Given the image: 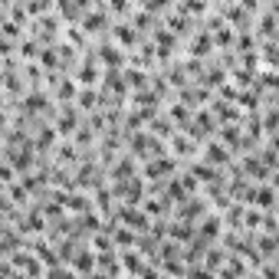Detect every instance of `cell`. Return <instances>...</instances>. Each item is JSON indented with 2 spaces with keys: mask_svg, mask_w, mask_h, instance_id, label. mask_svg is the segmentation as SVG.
I'll list each match as a JSON object with an SVG mask.
<instances>
[{
  "mask_svg": "<svg viewBox=\"0 0 279 279\" xmlns=\"http://www.w3.org/2000/svg\"><path fill=\"white\" fill-rule=\"evenodd\" d=\"M171 236L174 240H191L194 230H191V224H178V227H171Z\"/></svg>",
  "mask_w": 279,
  "mask_h": 279,
  "instance_id": "cell-3",
  "label": "cell"
},
{
  "mask_svg": "<svg viewBox=\"0 0 279 279\" xmlns=\"http://www.w3.org/2000/svg\"><path fill=\"white\" fill-rule=\"evenodd\" d=\"M207 207L201 204V201H194V204H187V207H181V217H201Z\"/></svg>",
  "mask_w": 279,
  "mask_h": 279,
  "instance_id": "cell-4",
  "label": "cell"
},
{
  "mask_svg": "<svg viewBox=\"0 0 279 279\" xmlns=\"http://www.w3.org/2000/svg\"><path fill=\"white\" fill-rule=\"evenodd\" d=\"M3 53H10V43H7V40H0V56Z\"/></svg>",
  "mask_w": 279,
  "mask_h": 279,
  "instance_id": "cell-11",
  "label": "cell"
},
{
  "mask_svg": "<svg viewBox=\"0 0 279 279\" xmlns=\"http://www.w3.org/2000/svg\"><path fill=\"white\" fill-rule=\"evenodd\" d=\"M207 161H227V154L217 145H210V151H207Z\"/></svg>",
  "mask_w": 279,
  "mask_h": 279,
  "instance_id": "cell-7",
  "label": "cell"
},
{
  "mask_svg": "<svg viewBox=\"0 0 279 279\" xmlns=\"http://www.w3.org/2000/svg\"><path fill=\"white\" fill-rule=\"evenodd\" d=\"M207 50H210V36H201V40H197V46H194V53L201 56V53H207Z\"/></svg>",
  "mask_w": 279,
  "mask_h": 279,
  "instance_id": "cell-8",
  "label": "cell"
},
{
  "mask_svg": "<svg viewBox=\"0 0 279 279\" xmlns=\"http://www.w3.org/2000/svg\"><path fill=\"white\" fill-rule=\"evenodd\" d=\"M118 36H122V40H125V46H131V40H135V33H131L128 26H125V30H122V26H118Z\"/></svg>",
  "mask_w": 279,
  "mask_h": 279,
  "instance_id": "cell-10",
  "label": "cell"
},
{
  "mask_svg": "<svg viewBox=\"0 0 279 279\" xmlns=\"http://www.w3.org/2000/svg\"><path fill=\"white\" fill-rule=\"evenodd\" d=\"M76 269H79V273H89V269H96V263H92V256H89L86 250L76 256Z\"/></svg>",
  "mask_w": 279,
  "mask_h": 279,
  "instance_id": "cell-2",
  "label": "cell"
},
{
  "mask_svg": "<svg viewBox=\"0 0 279 279\" xmlns=\"http://www.w3.org/2000/svg\"><path fill=\"white\" fill-rule=\"evenodd\" d=\"M115 243H125V247H131V243H135V233H131V230H115Z\"/></svg>",
  "mask_w": 279,
  "mask_h": 279,
  "instance_id": "cell-6",
  "label": "cell"
},
{
  "mask_svg": "<svg viewBox=\"0 0 279 279\" xmlns=\"http://www.w3.org/2000/svg\"><path fill=\"white\" fill-rule=\"evenodd\" d=\"M118 217H122V224H128L131 230H145V227H148V217H145V214H135L131 207H125Z\"/></svg>",
  "mask_w": 279,
  "mask_h": 279,
  "instance_id": "cell-1",
  "label": "cell"
},
{
  "mask_svg": "<svg viewBox=\"0 0 279 279\" xmlns=\"http://www.w3.org/2000/svg\"><path fill=\"white\" fill-rule=\"evenodd\" d=\"M92 243H96V247L102 250V253H112V243H108L105 236H96V240H92Z\"/></svg>",
  "mask_w": 279,
  "mask_h": 279,
  "instance_id": "cell-9",
  "label": "cell"
},
{
  "mask_svg": "<svg viewBox=\"0 0 279 279\" xmlns=\"http://www.w3.org/2000/svg\"><path fill=\"white\" fill-rule=\"evenodd\" d=\"M217 233H220V220H217V217H210V220L204 224V240H214Z\"/></svg>",
  "mask_w": 279,
  "mask_h": 279,
  "instance_id": "cell-5",
  "label": "cell"
}]
</instances>
